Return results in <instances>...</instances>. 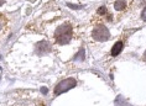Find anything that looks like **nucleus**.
Listing matches in <instances>:
<instances>
[{
    "mask_svg": "<svg viewBox=\"0 0 146 106\" xmlns=\"http://www.w3.org/2000/svg\"><path fill=\"white\" fill-rule=\"evenodd\" d=\"M72 37H73V27L69 22L58 26L57 30L54 31V41L58 45H67L72 40Z\"/></svg>",
    "mask_w": 146,
    "mask_h": 106,
    "instance_id": "f257e3e1",
    "label": "nucleus"
},
{
    "mask_svg": "<svg viewBox=\"0 0 146 106\" xmlns=\"http://www.w3.org/2000/svg\"><path fill=\"white\" fill-rule=\"evenodd\" d=\"M92 36L93 38L98 42H104L110 37V34H109V30L107 28V26L103 24H97L96 27L93 28V32H92Z\"/></svg>",
    "mask_w": 146,
    "mask_h": 106,
    "instance_id": "f03ea898",
    "label": "nucleus"
},
{
    "mask_svg": "<svg viewBox=\"0 0 146 106\" xmlns=\"http://www.w3.org/2000/svg\"><path fill=\"white\" fill-rule=\"evenodd\" d=\"M76 85H77V82H76V79H73V78L64 79V80H62L61 83H58V85L56 86V89H54V94L60 95L62 93H66V91L71 90L72 88H74Z\"/></svg>",
    "mask_w": 146,
    "mask_h": 106,
    "instance_id": "7ed1b4c3",
    "label": "nucleus"
},
{
    "mask_svg": "<svg viewBox=\"0 0 146 106\" xmlns=\"http://www.w3.org/2000/svg\"><path fill=\"white\" fill-rule=\"evenodd\" d=\"M50 51H51V46L45 41H41L36 45V52H37L38 54L47 53V52H50Z\"/></svg>",
    "mask_w": 146,
    "mask_h": 106,
    "instance_id": "20e7f679",
    "label": "nucleus"
},
{
    "mask_svg": "<svg viewBox=\"0 0 146 106\" xmlns=\"http://www.w3.org/2000/svg\"><path fill=\"white\" fill-rule=\"evenodd\" d=\"M123 48H124V42L123 41H118L111 48V56H118V54L123 51Z\"/></svg>",
    "mask_w": 146,
    "mask_h": 106,
    "instance_id": "39448f33",
    "label": "nucleus"
},
{
    "mask_svg": "<svg viewBox=\"0 0 146 106\" xmlns=\"http://www.w3.org/2000/svg\"><path fill=\"white\" fill-rule=\"evenodd\" d=\"M126 8V1L125 0H116L114 3V9L116 11H123Z\"/></svg>",
    "mask_w": 146,
    "mask_h": 106,
    "instance_id": "423d86ee",
    "label": "nucleus"
},
{
    "mask_svg": "<svg viewBox=\"0 0 146 106\" xmlns=\"http://www.w3.org/2000/svg\"><path fill=\"white\" fill-rule=\"evenodd\" d=\"M74 59H76V61H83V59H84V49H81V51H79L77 56H74Z\"/></svg>",
    "mask_w": 146,
    "mask_h": 106,
    "instance_id": "0eeeda50",
    "label": "nucleus"
},
{
    "mask_svg": "<svg viewBox=\"0 0 146 106\" xmlns=\"http://www.w3.org/2000/svg\"><path fill=\"white\" fill-rule=\"evenodd\" d=\"M5 25H6V19L3 15H0V31L5 27Z\"/></svg>",
    "mask_w": 146,
    "mask_h": 106,
    "instance_id": "6e6552de",
    "label": "nucleus"
},
{
    "mask_svg": "<svg viewBox=\"0 0 146 106\" xmlns=\"http://www.w3.org/2000/svg\"><path fill=\"white\" fill-rule=\"evenodd\" d=\"M97 14L98 15H107V8H105V6H102V8L98 9Z\"/></svg>",
    "mask_w": 146,
    "mask_h": 106,
    "instance_id": "1a4fd4ad",
    "label": "nucleus"
},
{
    "mask_svg": "<svg viewBox=\"0 0 146 106\" xmlns=\"http://www.w3.org/2000/svg\"><path fill=\"white\" fill-rule=\"evenodd\" d=\"M68 6H69V8H72V9H82L83 8V6L82 5H73V4H68Z\"/></svg>",
    "mask_w": 146,
    "mask_h": 106,
    "instance_id": "9d476101",
    "label": "nucleus"
},
{
    "mask_svg": "<svg viewBox=\"0 0 146 106\" xmlns=\"http://www.w3.org/2000/svg\"><path fill=\"white\" fill-rule=\"evenodd\" d=\"M141 17H142V20L146 21V8L142 10V14H141Z\"/></svg>",
    "mask_w": 146,
    "mask_h": 106,
    "instance_id": "9b49d317",
    "label": "nucleus"
},
{
    "mask_svg": "<svg viewBox=\"0 0 146 106\" xmlns=\"http://www.w3.org/2000/svg\"><path fill=\"white\" fill-rule=\"evenodd\" d=\"M41 91H42L43 94H46V91H47V88H42V89H41Z\"/></svg>",
    "mask_w": 146,
    "mask_h": 106,
    "instance_id": "f8f14e48",
    "label": "nucleus"
},
{
    "mask_svg": "<svg viewBox=\"0 0 146 106\" xmlns=\"http://www.w3.org/2000/svg\"><path fill=\"white\" fill-rule=\"evenodd\" d=\"M4 3H5V0H0V6H1L3 4H4Z\"/></svg>",
    "mask_w": 146,
    "mask_h": 106,
    "instance_id": "ddd939ff",
    "label": "nucleus"
},
{
    "mask_svg": "<svg viewBox=\"0 0 146 106\" xmlns=\"http://www.w3.org/2000/svg\"><path fill=\"white\" fill-rule=\"evenodd\" d=\"M144 58H145V61H146V52H145V54H144Z\"/></svg>",
    "mask_w": 146,
    "mask_h": 106,
    "instance_id": "4468645a",
    "label": "nucleus"
},
{
    "mask_svg": "<svg viewBox=\"0 0 146 106\" xmlns=\"http://www.w3.org/2000/svg\"><path fill=\"white\" fill-rule=\"evenodd\" d=\"M127 106H129V105H127Z\"/></svg>",
    "mask_w": 146,
    "mask_h": 106,
    "instance_id": "2eb2a0df",
    "label": "nucleus"
}]
</instances>
